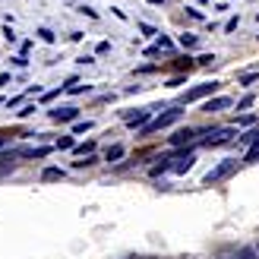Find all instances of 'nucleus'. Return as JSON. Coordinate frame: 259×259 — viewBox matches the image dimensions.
I'll list each match as a JSON object with an SVG mask.
<instances>
[{"mask_svg":"<svg viewBox=\"0 0 259 259\" xmlns=\"http://www.w3.org/2000/svg\"><path fill=\"white\" fill-rule=\"evenodd\" d=\"M180 117H184V111H180V108H167L164 114H158V117H155V120H149L146 126H142V133H155V130H164V126L177 123Z\"/></svg>","mask_w":259,"mask_h":259,"instance_id":"f257e3e1","label":"nucleus"},{"mask_svg":"<svg viewBox=\"0 0 259 259\" xmlns=\"http://www.w3.org/2000/svg\"><path fill=\"white\" fill-rule=\"evenodd\" d=\"M237 136V130H231V126H222V130H209V133H202L199 136V142H202V146H222V142H231V139H234Z\"/></svg>","mask_w":259,"mask_h":259,"instance_id":"f03ea898","label":"nucleus"},{"mask_svg":"<svg viewBox=\"0 0 259 259\" xmlns=\"http://www.w3.org/2000/svg\"><path fill=\"white\" fill-rule=\"evenodd\" d=\"M237 171V161H222V164H218L215 167V171H209V174H205V184H218V180H225V177H231V174H234Z\"/></svg>","mask_w":259,"mask_h":259,"instance_id":"7ed1b4c3","label":"nucleus"},{"mask_svg":"<svg viewBox=\"0 0 259 259\" xmlns=\"http://www.w3.org/2000/svg\"><path fill=\"white\" fill-rule=\"evenodd\" d=\"M215 89H218V82H202V85H196V89H190V92H184V98H180V105L199 101V98H205V95H212Z\"/></svg>","mask_w":259,"mask_h":259,"instance_id":"20e7f679","label":"nucleus"},{"mask_svg":"<svg viewBox=\"0 0 259 259\" xmlns=\"http://www.w3.org/2000/svg\"><path fill=\"white\" fill-rule=\"evenodd\" d=\"M199 136H202L199 130H190V126L187 130H177V133L171 136V146H190V142H199Z\"/></svg>","mask_w":259,"mask_h":259,"instance_id":"39448f33","label":"nucleus"},{"mask_svg":"<svg viewBox=\"0 0 259 259\" xmlns=\"http://www.w3.org/2000/svg\"><path fill=\"white\" fill-rule=\"evenodd\" d=\"M79 117V111L76 108H57V111H51V120H57V123H70Z\"/></svg>","mask_w":259,"mask_h":259,"instance_id":"423d86ee","label":"nucleus"},{"mask_svg":"<svg viewBox=\"0 0 259 259\" xmlns=\"http://www.w3.org/2000/svg\"><path fill=\"white\" fill-rule=\"evenodd\" d=\"M193 161H196V155H193V152H184V155H177V158H174V171L177 174H184V171H190V167H193Z\"/></svg>","mask_w":259,"mask_h":259,"instance_id":"0eeeda50","label":"nucleus"},{"mask_svg":"<svg viewBox=\"0 0 259 259\" xmlns=\"http://www.w3.org/2000/svg\"><path fill=\"white\" fill-rule=\"evenodd\" d=\"M149 114H152V111H136V114H126V123L133 126V130H142V126L149 123Z\"/></svg>","mask_w":259,"mask_h":259,"instance_id":"6e6552de","label":"nucleus"},{"mask_svg":"<svg viewBox=\"0 0 259 259\" xmlns=\"http://www.w3.org/2000/svg\"><path fill=\"white\" fill-rule=\"evenodd\" d=\"M225 108H231V98H209L202 105V111H209V114H215V111H225Z\"/></svg>","mask_w":259,"mask_h":259,"instance_id":"1a4fd4ad","label":"nucleus"},{"mask_svg":"<svg viewBox=\"0 0 259 259\" xmlns=\"http://www.w3.org/2000/svg\"><path fill=\"white\" fill-rule=\"evenodd\" d=\"M243 161H250V164H253V161H259V139H256L253 146L247 149V155H243Z\"/></svg>","mask_w":259,"mask_h":259,"instance_id":"9d476101","label":"nucleus"},{"mask_svg":"<svg viewBox=\"0 0 259 259\" xmlns=\"http://www.w3.org/2000/svg\"><path fill=\"white\" fill-rule=\"evenodd\" d=\"M123 158V146H111L108 149V161H120Z\"/></svg>","mask_w":259,"mask_h":259,"instance_id":"9b49d317","label":"nucleus"},{"mask_svg":"<svg viewBox=\"0 0 259 259\" xmlns=\"http://www.w3.org/2000/svg\"><path fill=\"white\" fill-rule=\"evenodd\" d=\"M63 177V171H60V167H48V171L41 174V180H60Z\"/></svg>","mask_w":259,"mask_h":259,"instance_id":"f8f14e48","label":"nucleus"},{"mask_svg":"<svg viewBox=\"0 0 259 259\" xmlns=\"http://www.w3.org/2000/svg\"><path fill=\"white\" fill-rule=\"evenodd\" d=\"M180 45H184V48H196V35H180Z\"/></svg>","mask_w":259,"mask_h":259,"instance_id":"ddd939ff","label":"nucleus"},{"mask_svg":"<svg viewBox=\"0 0 259 259\" xmlns=\"http://www.w3.org/2000/svg\"><path fill=\"white\" fill-rule=\"evenodd\" d=\"M38 38H41V41H54V32H51V29H38Z\"/></svg>","mask_w":259,"mask_h":259,"instance_id":"4468645a","label":"nucleus"},{"mask_svg":"<svg viewBox=\"0 0 259 259\" xmlns=\"http://www.w3.org/2000/svg\"><path fill=\"white\" fill-rule=\"evenodd\" d=\"M92 149H95V142H82V146H76L79 155H92Z\"/></svg>","mask_w":259,"mask_h":259,"instance_id":"2eb2a0df","label":"nucleus"},{"mask_svg":"<svg viewBox=\"0 0 259 259\" xmlns=\"http://www.w3.org/2000/svg\"><path fill=\"white\" fill-rule=\"evenodd\" d=\"M57 149H73V136H60L57 139Z\"/></svg>","mask_w":259,"mask_h":259,"instance_id":"dca6fc26","label":"nucleus"},{"mask_svg":"<svg viewBox=\"0 0 259 259\" xmlns=\"http://www.w3.org/2000/svg\"><path fill=\"white\" fill-rule=\"evenodd\" d=\"M240 259H259V253L250 250V247H243V250H240Z\"/></svg>","mask_w":259,"mask_h":259,"instance_id":"f3484780","label":"nucleus"},{"mask_svg":"<svg viewBox=\"0 0 259 259\" xmlns=\"http://www.w3.org/2000/svg\"><path fill=\"white\" fill-rule=\"evenodd\" d=\"M73 130H76V133H85V130H92V123H89V120H76Z\"/></svg>","mask_w":259,"mask_h":259,"instance_id":"a211bd4d","label":"nucleus"},{"mask_svg":"<svg viewBox=\"0 0 259 259\" xmlns=\"http://www.w3.org/2000/svg\"><path fill=\"white\" fill-rule=\"evenodd\" d=\"M240 111H247V108H253V95H247V98H240V105H237Z\"/></svg>","mask_w":259,"mask_h":259,"instance_id":"6ab92c4d","label":"nucleus"},{"mask_svg":"<svg viewBox=\"0 0 259 259\" xmlns=\"http://www.w3.org/2000/svg\"><path fill=\"white\" fill-rule=\"evenodd\" d=\"M7 139H10L7 133H0V146H7Z\"/></svg>","mask_w":259,"mask_h":259,"instance_id":"aec40b11","label":"nucleus"},{"mask_svg":"<svg viewBox=\"0 0 259 259\" xmlns=\"http://www.w3.org/2000/svg\"><path fill=\"white\" fill-rule=\"evenodd\" d=\"M149 4H164V0H149Z\"/></svg>","mask_w":259,"mask_h":259,"instance_id":"412c9836","label":"nucleus"},{"mask_svg":"<svg viewBox=\"0 0 259 259\" xmlns=\"http://www.w3.org/2000/svg\"><path fill=\"white\" fill-rule=\"evenodd\" d=\"M136 259H146V256H136Z\"/></svg>","mask_w":259,"mask_h":259,"instance_id":"4be33fe9","label":"nucleus"},{"mask_svg":"<svg viewBox=\"0 0 259 259\" xmlns=\"http://www.w3.org/2000/svg\"><path fill=\"white\" fill-rule=\"evenodd\" d=\"M0 105H4V98H0Z\"/></svg>","mask_w":259,"mask_h":259,"instance_id":"5701e85b","label":"nucleus"},{"mask_svg":"<svg viewBox=\"0 0 259 259\" xmlns=\"http://www.w3.org/2000/svg\"><path fill=\"white\" fill-rule=\"evenodd\" d=\"M256 253H259V250H256Z\"/></svg>","mask_w":259,"mask_h":259,"instance_id":"b1692460","label":"nucleus"}]
</instances>
